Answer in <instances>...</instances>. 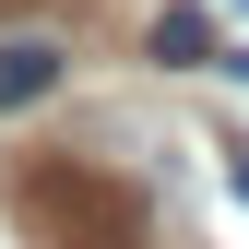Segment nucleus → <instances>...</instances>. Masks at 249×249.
<instances>
[{
  "instance_id": "obj_4",
  "label": "nucleus",
  "mask_w": 249,
  "mask_h": 249,
  "mask_svg": "<svg viewBox=\"0 0 249 249\" xmlns=\"http://www.w3.org/2000/svg\"><path fill=\"white\" fill-rule=\"evenodd\" d=\"M226 178H237V202H249V142H226Z\"/></svg>"
},
{
  "instance_id": "obj_2",
  "label": "nucleus",
  "mask_w": 249,
  "mask_h": 249,
  "mask_svg": "<svg viewBox=\"0 0 249 249\" xmlns=\"http://www.w3.org/2000/svg\"><path fill=\"white\" fill-rule=\"evenodd\" d=\"M59 71H71V48H59V36H0V107L59 95Z\"/></svg>"
},
{
  "instance_id": "obj_5",
  "label": "nucleus",
  "mask_w": 249,
  "mask_h": 249,
  "mask_svg": "<svg viewBox=\"0 0 249 249\" xmlns=\"http://www.w3.org/2000/svg\"><path fill=\"white\" fill-rule=\"evenodd\" d=\"M213 12H249V0H213Z\"/></svg>"
},
{
  "instance_id": "obj_1",
  "label": "nucleus",
  "mask_w": 249,
  "mask_h": 249,
  "mask_svg": "<svg viewBox=\"0 0 249 249\" xmlns=\"http://www.w3.org/2000/svg\"><path fill=\"white\" fill-rule=\"evenodd\" d=\"M0 202H12L24 249H154V202L95 154H24Z\"/></svg>"
},
{
  "instance_id": "obj_3",
  "label": "nucleus",
  "mask_w": 249,
  "mask_h": 249,
  "mask_svg": "<svg viewBox=\"0 0 249 249\" xmlns=\"http://www.w3.org/2000/svg\"><path fill=\"white\" fill-rule=\"evenodd\" d=\"M154 59L166 71H213V0H166L154 12Z\"/></svg>"
}]
</instances>
